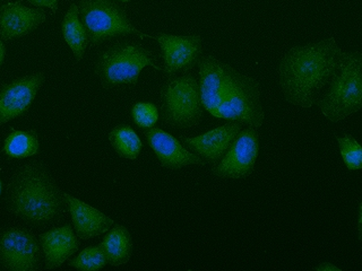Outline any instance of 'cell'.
Returning a JSON list of instances; mask_svg holds the SVG:
<instances>
[{
  "label": "cell",
  "instance_id": "obj_1",
  "mask_svg": "<svg viewBox=\"0 0 362 271\" xmlns=\"http://www.w3.org/2000/svg\"><path fill=\"white\" fill-rule=\"evenodd\" d=\"M201 76L203 107L211 116L237 121L248 127L263 126L260 85L213 54L202 56L197 64Z\"/></svg>",
  "mask_w": 362,
  "mask_h": 271
},
{
  "label": "cell",
  "instance_id": "obj_2",
  "mask_svg": "<svg viewBox=\"0 0 362 271\" xmlns=\"http://www.w3.org/2000/svg\"><path fill=\"white\" fill-rule=\"evenodd\" d=\"M343 54L332 37L290 49L279 66L284 99L303 109L316 104L322 90L337 75Z\"/></svg>",
  "mask_w": 362,
  "mask_h": 271
},
{
  "label": "cell",
  "instance_id": "obj_3",
  "mask_svg": "<svg viewBox=\"0 0 362 271\" xmlns=\"http://www.w3.org/2000/svg\"><path fill=\"white\" fill-rule=\"evenodd\" d=\"M6 201L9 212L35 227L59 220L65 212L64 192L42 162H30L13 175Z\"/></svg>",
  "mask_w": 362,
  "mask_h": 271
},
{
  "label": "cell",
  "instance_id": "obj_4",
  "mask_svg": "<svg viewBox=\"0 0 362 271\" xmlns=\"http://www.w3.org/2000/svg\"><path fill=\"white\" fill-rule=\"evenodd\" d=\"M320 112L332 122L343 121L362 109V52L343 54L337 75L317 100Z\"/></svg>",
  "mask_w": 362,
  "mask_h": 271
},
{
  "label": "cell",
  "instance_id": "obj_5",
  "mask_svg": "<svg viewBox=\"0 0 362 271\" xmlns=\"http://www.w3.org/2000/svg\"><path fill=\"white\" fill-rule=\"evenodd\" d=\"M158 54L135 41H119L98 54L95 73L102 86L112 88L119 85H136L139 73L147 66L158 67Z\"/></svg>",
  "mask_w": 362,
  "mask_h": 271
},
{
  "label": "cell",
  "instance_id": "obj_6",
  "mask_svg": "<svg viewBox=\"0 0 362 271\" xmlns=\"http://www.w3.org/2000/svg\"><path fill=\"white\" fill-rule=\"evenodd\" d=\"M160 102L162 121L169 128L190 129L203 120L201 82L194 75L168 77L160 90Z\"/></svg>",
  "mask_w": 362,
  "mask_h": 271
},
{
  "label": "cell",
  "instance_id": "obj_7",
  "mask_svg": "<svg viewBox=\"0 0 362 271\" xmlns=\"http://www.w3.org/2000/svg\"><path fill=\"white\" fill-rule=\"evenodd\" d=\"M77 6L90 47L130 34L141 39L153 37L137 30L122 6L110 0H78Z\"/></svg>",
  "mask_w": 362,
  "mask_h": 271
},
{
  "label": "cell",
  "instance_id": "obj_8",
  "mask_svg": "<svg viewBox=\"0 0 362 271\" xmlns=\"http://www.w3.org/2000/svg\"><path fill=\"white\" fill-rule=\"evenodd\" d=\"M0 265L11 271H37L41 267V246L37 236L22 226L0 231Z\"/></svg>",
  "mask_w": 362,
  "mask_h": 271
},
{
  "label": "cell",
  "instance_id": "obj_9",
  "mask_svg": "<svg viewBox=\"0 0 362 271\" xmlns=\"http://www.w3.org/2000/svg\"><path fill=\"white\" fill-rule=\"evenodd\" d=\"M259 152V133L257 128L241 130L226 155L213 165L212 174L218 179H243L254 172Z\"/></svg>",
  "mask_w": 362,
  "mask_h": 271
},
{
  "label": "cell",
  "instance_id": "obj_10",
  "mask_svg": "<svg viewBox=\"0 0 362 271\" xmlns=\"http://www.w3.org/2000/svg\"><path fill=\"white\" fill-rule=\"evenodd\" d=\"M158 41L162 51L168 77L175 76L178 71L188 73L197 66L203 54V39L198 34L173 35L158 33L152 37Z\"/></svg>",
  "mask_w": 362,
  "mask_h": 271
},
{
  "label": "cell",
  "instance_id": "obj_11",
  "mask_svg": "<svg viewBox=\"0 0 362 271\" xmlns=\"http://www.w3.org/2000/svg\"><path fill=\"white\" fill-rule=\"evenodd\" d=\"M45 79V73H37L14 79L0 88V127L30 109Z\"/></svg>",
  "mask_w": 362,
  "mask_h": 271
},
{
  "label": "cell",
  "instance_id": "obj_12",
  "mask_svg": "<svg viewBox=\"0 0 362 271\" xmlns=\"http://www.w3.org/2000/svg\"><path fill=\"white\" fill-rule=\"evenodd\" d=\"M141 131L146 137L147 144L158 157V163L164 169H179L189 165H206V162L187 150L181 141L161 128L153 126L141 129Z\"/></svg>",
  "mask_w": 362,
  "mask_h": 271
},
{
  "label": "cell",
  "instance_id": "obj_13",
  "mask_svg": "<svg viewBox=\"0 0 362 271\" xmlns=\"http://www.w3.org/2000/svg\"><path fill=\"white\" fill-rule=\"evenodd\" d=\"M243 126L240 122L230 121L203 135L182 137L181 143L187 150L199 156L206 164L215 165L226 155L232 143L243 130Z\"/></svg>",
  "mask_w": 362,
  "mask_h": 271
},
{
  "label": "cell",
  "instance_id": "obj_14",
  "mask_svg": "<svg viewBox=\"0 0 362 271\" xmlns=\"http://www.w3.org/2000/svg\"><path fill=\"white\" fill-rule=\"evenodd\" d=\"M43 9L32 8L21 4H4L0 7V37L4 41L21 39L37 30L47 20Z\"/></svg>",
  "mask_w": 362,
  "mask_h": 271
},
{
  "label": "cell",
  "instance_id": "obj_15",
  "mask_svg": "<svg viewBox=\"0 0 362 271\" xmlns=\"http://www.w3.org/2000/svg\"><path fill=\"white\" fill-rule=\"evenodd\" d=\"M64 199L71 216L74 229L79 239L90 240L105 234L115 225L111 218L77 198L64 192Z\"/></svg>",
  "mask_w": 362,
  "mask_h": 271
},
{
  "label": "cell",
  "instance_id": "obj_16",
  "mask_svg": "<svg viewBox=\"0 0 362 271\" xmlns=\"http://www.w3.org/2000/svg\"><path fill=\"white\" fill-rule=\"evenodd\" d=\"M45 258V269H56L64 265L79 248V240L71 224L54 227L40 235Z\"/></svg>",
  "mask_w": 362,
  "mask_h": 271
},
{
  "label": "cell",
  "instance_id": "obj_17",
  "mask_svg": "<svg viewBox=\"0 0 362 271\" xmlns=\"http://www.w3.org/2000/svg\"><path fill=\"white\" fill-rule=\"evenodd\" d=\"M107 263L118 267L129 261L133 254V239L124 226L115 225L101 242Z\"/></svg>",
  "mask_w": 362,
  "mask_h": 271
},
{
  "label": "cell",
  "instance_id": "obj_18",
  "mask_svg": "<svg viewBox=\"0 0 362 271\" xmlns=\"http://www.w3.org/2000/svg\"><path fill=\"white\" fill-rule=\"evenodd\" d=\"M62 37L65 39L69 48L73 51L75 59L81 61L84 56L85 50L90 44L88 32L79 17L77 4L73 3L66 13L62 23Z\"/></svg>",
  "mask_w": 362,
  "mask_h": 271
},
{
  "label": "cell",
  "instance_id": "obj_19",
  "mask_svg": "<svg viewBox=\"0 0 362 271\" xmlns=\"http://www.w3.org/2000/svg\"><path fill=\"white\" fill-rule=\"evenodd\" d=\"M39 150V136L35 129L11 131L5 139L3 147L4 154L11 158L31 157L37 154Z\"/></svg>",
  "mask_w": 362,
  "mask_h": 271
},
{
  "label": "cell",
  "instance_id": "obj_20",
  "mask_svg": "<svg viewBox=\"0 0 362 271\" xmlns=\"http://www.w3.org/2000/svg\"><path fill=\"white\" fill-rule=\"evenodd\" d=\"M109 140L120 157L136 159L141 154L143 143L128 124H119L113 128L109 133Z\"/></svg>",
  "mask_w": 362,
  "mask_h": 271
},
{
  "label": "cell",
  "instance_id": "obj_21",
  "mask_svg": "<svg viewBox=\"0 0 362 271\" xmlns=\"http://www.w3.org/2000/svg\"><path fill=\"white\" fill-rule=\"evenodd\" d=\"M107 263L105 251L101 244L99 246H88L79 252L76 257L68 263L73 268L82 271H95L103 268Z\"/></svg>",
  "mask_w": 362,
  "mask_h": 271
},
{
  "label": "cell",
  "instance_id": "obj_22",
  "mask_svg": "<svg viewBox=\"0 0 362 271\" xmlns=\"http://www.w3.org/2000/svg\"><path fill=\"white\" fill-rule=\"evenodd\" d=\"M345 167L351 171L362 169V146L351 135L337 137Z\"/></svg>",
  "mask_w": 362,
  "mask_h": 271
},
{
  "label": "cell",
  "instance_id": "obj_23",
  "mask_svg": "<svg viewBox=\"0 0 362 271\" xmlns=\"http://www.w3.org/2000/svg\"><path fill=\"white\" fill-rule=\"evenodd\" d=\"M132 118L134 124L141 129H147L156 124L158 109L150 102H139L132 107Z\"/></svg>",
  "mask_w": 362,
  "mask_h": 271
},
{
  "label": "cell",
  "instance_id": "obj_24",
  "mask_svg": "<svg viewBox=\"0 0 362 271\" xmlns=\"http://www.w3.org/2000/svg\"><path fill=\"white\" fill-rule=\"evenodd\" d=\"M26 1L35 7L50 8L54 14H56L57 9H58V0H26Z\"/></svg>",
  "mask_w": 362,
  "mask_h": 271
},
{
  "label": "cell",
  "instance_id": "obj_25",
  "mask_svg": "<svg viewBox=\"0 0 362 271\" xmlns=\"http://www.w3.org/2000/svg\"><path fill=\"white\" fill-rule=\"evenodd\" d=\"M315 270L317 271H339L341 270V269L339 268V267H337V265H332L331 263H320V265H317V267H315Z\"/></svg>",
  "mask_w": 362,
  "mask_h": 271
},
{
  "label": "cell",
  "instance_id": "obj_26",
  "mask_svg": "<svg viewBox=\"0 0 362 271\" xmlns=\"http://www.w3.org/2000/svg\"><path fill=\"white\" fill-rule=\"evenodd\" d=\"M358 234H359V240L362 244V200L360 203L359 218H358Z\"/></svg>",
  "mask_w": 362,
  "mask_h": 271
},
{
  "label": "cell",
  "instance_id": "obj_27",
  "mask_svg": "<svg viewBox=\"0 0 362 271\" xmlns=\"http://www.w3.org/2000/svg\"><path fill=\"white\" fill-rule=\"evenodd\" d=\"M3 41L4 40L0 37V66L3 65L4 60L6 58V48Z\"/></svg>",
  "mask_w": 362,
  "mask_h": 271
},
{
  "label": "cell",
  "instance_id": "obj_28",
  "mask_svg": "<svg viewBox=\"0 0 362 271\" xmlns=\"http://www.w3.org/2000/svg\"><path fill=\"white\" fill-rule=\"evenodd\" d=\"M119 1H122V3H128L130 0H119Z\"/></svg>",
  "mask_w": 362,
  "mask_h": 271
},
{
  "label": "cell",
  "instance_id": "obj_29",
  "mask_svg": "<svg viewBox=\"0 0 362 271\" xmlns=\"http://www.w3.org/2000/svg\"><path fill=\"white\" fill-rule=\"evenodd\" d=\"M0 193H1V181H0Z\"/></svg>",
  "mask_w": 362,
  "mask_h": 271
}]
</instances>
